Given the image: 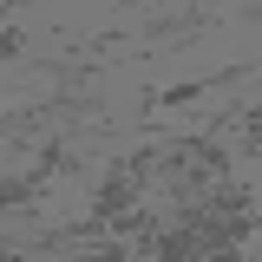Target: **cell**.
<instances>
[{"label":"cell","mask_w":262,"mask_h":262,"mask_svg":"<svg viewBox=\"0 0 262 262\" xmlns=\"http://www.w3.org/2000/svg\"><path fill=\"white\" fill-rule=\"evenodd\" d=\"M216 13H203V7H184V13H158V20H144V27H131L138 39V53H158V46H177V39H196V33H210Z\"/></svg>","instance_id":"obj_1"},{"label":"cell","mask_w":262,"mask_h":262,"mask_svg":"<svg viewBox=\"0 0 262 262\" xmlns=\"http://www.w3.org/2000/svg\"><path fill=\"white\" fill-rule=\"evenodd\" d=\"M27 53V27H7L0 33V59H20Z\"/></svg>","instance_id":"obj_2"},{"label":"cell","mask_w":262,"mask_h":262,"mask_svg":"<svg viewBox=\"0 0 262 262\" xmlns=\"http://www.w3.org/2000/svg\"><path fill=\"white\" fill-rule=\"evenodd\" d=\"M0 262H27V256H20V249H0Z\"/></svg>","instance_id":"obj_3"},{"label":"cell","mask_w":262,"mask_h":262,"mask_svg":"<svg viewBox=\"0 0 262 262\" xmlns=\"http://www.w3.org/2000/svg\"><path fill=\"white\" fill-rule=\"evenodd\" d=\"M0 20H20V13H13V7H7V0H0Z\"/></svg>","instance_id":"obj_4"}]
</instances>
